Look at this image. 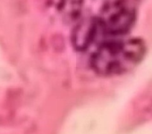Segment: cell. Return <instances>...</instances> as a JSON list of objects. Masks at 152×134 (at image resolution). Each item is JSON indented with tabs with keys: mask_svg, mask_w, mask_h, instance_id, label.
I'll list each match as a JSON object with an SVG mask.
<instances>
[{
	"mask_svg": "<svg viewBox=\"0 0 152 134\" xmlns=\"http://www.w3.org/2000/svg\"><path fill=\"white\" fill-rule=\"evenodd\" d=\"M144 52V45L139 40L107 41L92 56V65L102 74H117L134 67Z\"/></svg>",
	"mask_w": 152,
	"mask_h": 134,
	"instance_id": "6da1fadb",
	"label": "cell"
},
{
	"mask_svg": "<svg viewBox=\"0 0 152 134\" xmlns=\"http://www.w3.org/2000/svg\"><path fill=\"white\" fill-rule=\"evenodd\" d=\"M136 18L134 0H107L97 19L101 32L107 35H125Z\"/></svg>",
	"mask_w": 152,
	"mask_h": 134,
	"instance_id": "7a4b0ae2",
	"label": "cell"
},
{
	"mask_svg": "<svg viewBox=\"0 0 152 134\" xmlns=\"http://www.w3.org/2000/svg\"><path fill=\"white\" fill-rule=\"evenodd\" d=\"M99 33L97 19H87L77 26L73 32V44L78 49H85Z\"/></svg>",
	"mask_w": 152,
	"mask_h": 134,
	"instance_id": "3957f363",
	"label": "cell"
},
{
	"mask_svg": "<svg viewBox=\"0 0 152 134\" xmlns=\"http://www.w3.org/2000/svg\"><path fill=\"white\" fill-rule=\"evenodd\" d=\"M82 6V0H61L60 8L64 18L72 20L80 14Z\"/></svg>",
	"mask_w": 152,
	"mask_h": 134,
	"instance_id": "277c9868",
	"label": "cell"
}]
</instances>
